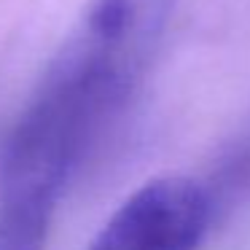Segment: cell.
I'll return each instance as SVG.
<instances>
[{"instance_id": "1", "label": "cell", "mask_w": 250, "mask_h": 250, "mask_svg": "<svg viewBox=\"0 0 250 250\" xmlns=\"http://www.w3.org/2000/svg\"><path fill=\"white\" fill-rule=\"evenodd\" d=\"M146 70L78 30L8 132L0 194L60 202L132 103Z\"/></svg>"}, {"instance_id": "2", "label": "cell", "mask_w": 250, "mask_h": 250, "mask_svg": "<svg viewBox=\"0 0 250 250\" xmlns=\"http://www.w3.org/2000/svg\"><path fill=\"white\" fill-rule=\"evenodd\" d=\"M215 194L191 175H162L132 191L86 250H199L215 218Z\"/></svg>"}, {"instance_id": "3", "label": "cell", "mask_w": 250, "mask_h": 250, "mask_svg": "<svg viewBox=\"0 0 250 250\" xmlns=\"http://www.w3.org/2000/svg\"><path fill=\"white\" fill-rule=\"evenodd\" d=\"M175 6L178 0H92L81 30L148 67Z\"/></svg>"}, {"instance_id": "4", "label": "cell", "mask_w": 250, "mask_h": 250, "mask_svg": "<svg viewBox=\"0 0 250 250\" xmlns=\"http://www.w3.org/2000/svg\"><path fill=\"white\" fill-rule=\"evenodd\" d=\"M57 205L35 194H0V250H43Z\"/></svg>"}]
</instances>
